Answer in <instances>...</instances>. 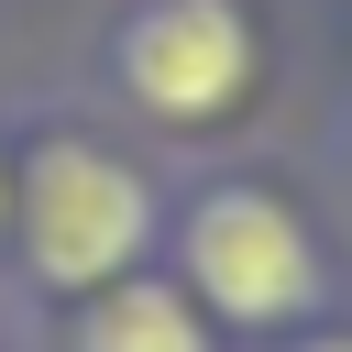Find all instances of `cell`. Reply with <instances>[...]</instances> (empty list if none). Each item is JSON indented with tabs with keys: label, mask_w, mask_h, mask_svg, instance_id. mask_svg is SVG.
<instances>
[{
	"label": "cell",
	"mask_w": 352,
	"mask_h": 352,
	"mask_svg": "<svg viewBox=\"0 0 352 352\" xmlns=\"http://www.w3.org/2000/svg\"><path fill=\"white\" fill-rule=\"evenodd\" d=\"M0 220H11V165H0Z\"/></svg>",
	"instance_id": "obj_5"
},
{
	"label": "cell",
	"mask_w": 352,
	"mask_h": 352,
	"mask_svg": "<svg viewBox=\"0 0 352 352\" xmlns=\"http://www.w3.org/2000/svg\"><path fill=\"white\" fill-rule=\"evenodd\" d=\"M121 77H132L143 110L198 121V110L242 99V77H253V22H242L231 0H154V11L121 33Z\"/></svg>",
	"instance_id": "obj_3"
},
{
	"label": "cell",
	"mask_w": 352,
	"mask_h": 352,
	"mask_svg": "<svg viewBox=\"0 0 352 352\" xmlns=\"http://www.w3.org/2000/svg\"><path fill=\"white\" fill-rule=\"evenodd\" d=\"M143 231H154V198L99 143H44L22 165V242L44 286H110L143 253Z\"/></svg>",
	"instance_id": "obj_1"
},
{
	"label": "cell",
	"mask_w": 352,
	"mask_h": 352,
	"mask_svg": "<svg viewBox=\"0 0 352 352\" xmlns=\"http://www.w3.org/2000/svg\"><path fill=\"white\" fill-rule=\"evenodd\" d=\"M308 352H352V341H308Z\"/></svg>",
	"instance_id": "obj_6"
},
{
	"label": "cell",
	"mask_w": 352,
	"mask_h": 352,
	"mask_svg": "<svg viewBox=\"0 0 352 352\" xmlns=\"http://www.w3.org/2000/svg\"><path fill=\"white\" fill-rule=\"evenodd\" d=\"M77 352H209V330H198V308L176 286H121V297L88 308Z\"/></svg>",
	"instance_id": "obj_4"
},
{
	"label": "cell",
	"mask_w": 352,
	"mask_h": 352,
	"mask_svg": "<svg viewBox=\"0 0 352 352\" xmlns=\"http://www.w3.org/2000/svg\"><path fill=\"white\" fill-rule=\"evenodd\" d=\"M187 286H198L220 319L264 330V319H297V308L319 297V253H308V231H297L264 187H209V198L187 209Z\"/></svg>",
	"instance_id": "obj_2"
}]
</instances>
